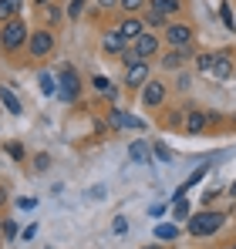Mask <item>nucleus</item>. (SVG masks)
<instances>
[{"label": "nucleus", "instance_id": "nucleus-39", "mask_svg": "<svg viewBox=\"0 0 236 249\" xmlns=\"http://www.w3.org/2000/svg\"><path fill=\"white\" fill-rule=\"evenodd\" d=\"M40 3H51V0H40Z\"/></svg>", "mask_w": 236, "mask_h": 249}, {"label": "nucleus", "instance_id": "nucleus-19", "mask_svg": "<svg viewBox=\"0 0 236 249\" xmlns=\"http://www.w3.org/2000/svg\"><path fill=\"white\" fill-rule=\"evenodd\" d=\"M156 239H162V243H172V239H179V229L176 226H156Z\"/></svg>", "mask_w": 236, "mask_h": 249}, {"label": "nucleus", "instance_id": "nucleus-30", "mask_svg": "<svg viewBox=\"0 0 236 249\" xmlns=\"http://www.w3.org/2000/svg\"><path fill=\"white\" fill-rule=\"evenodd\" d=\"M149 24H152V27H162V24H165V17L156 14V10H149Z\"/></svg>", "mask_w": 236, "mask_h": 249}, {"label": "nucleus", "instance_id": "nucleus-18", "mask_svg": "<svg viewBox=\"0 0 236 249\" xmlns=\"http://www.w3.org/2000/svg\"><path fill=\"white\" fill-rule=\"evenodd\" d=\"M91 84H95V88H98L101 94H108L112 101H115V98H118V91H115V88H112V84H108V78H105V74H95V78H91Z\"/></svg>", "mask_w": 236, "mask_h": 249}, {"label": "nucleus", "instance_id": "nucleus-28", "mask_svg": "<svg viewBox=\"0 0 236 249\" xmlns=\"http://www.w3.org/2000/svg\"><path fill=\"white\" fill-rule=\"evenodd\" d=\"M112 229H115L118 236H121V232H128V219H125V215H118L115 222H112Z\"/></svg>", "mask_w": 236, "mask_h": 249}, {"label": "nucleus", "instance_id": "nucleus-6", "mask_svg": "<svg viewBox=\"0 0 236 249\" xmlns=\"http://www.w3.org/2000/svg\"><path fill=\"white\" fill-rule=\"evenodd\" d=\"M125 84H128V88H145V84H149V61L128 64V68H125Z\"/></svg>", "mask_w": 236, "mask_h": 249}, {"label": "nucleus", "instance_id": "nucleus-4", "mask_svg": "<svg viewBox=\"0 0 236 249\" xmlns=\"http://www.w3.org/2000/svg\"><path fill=\"white\" fill-rule=\"evenodd\" d=\"M209 74H213V81H230L233 78V57H230V51H216Z\"/></svg>", "mask_w": 236, "mask_h": 249}, {"label": "nucleus", "instance_id": "nucleus-7", "mask_svg": "<svg viewBox=\"0 0 236 249\" xmlns=\"http://www.w3.org/2000/svg\"><path fill=\"white\" fill-rule=\"evenodd\" d=\"M27 44H31V54H34V57H47V54L54 51V37H51L47 31H34V34L27 37Z\"/></svg>", "mask_w": 236, "mask_h": 249}, {"label": "nucleus", "instance_id": "nucleus-25", "mask_svg": "<svg viewBox=\"0 0 236 249\" xmlns=\"http://www.w3.org/2000/svg\"><path fill=\"white\" fill-rule=\"evenodd\" d=\"M202 175H206V165L196 168V172H193V175H189V178H186L182 185H186V189H193V185H199V182H202Z\"/></svg>", "mask_w": 236, "mask_h": 249}, {"label": "nucleus", "instance_id": "nucleus-29", "mask_svg": "<svg viewBox=\"0 0 236 249\" xmlns=\"http://www.w3.org/2000/svg\"><path fill=\"white\" fill-rule=\"evenodd\" d=\"M3 236H7V239H14V236H17V222H14V219H10V222H3Z\"/></svg>", "mask_w": 236, "mask_h": 249}, {"label": "nucleus", "instance_id": "nucleus-10", "mask_svg": "<svg viewBox=\"0 0 236 249\" xmlns=\"http://www.w3.org/2000/svg\"><path fill=\"white\" fill-rule=\"evenodd\" d=\"M142 101H145V108H158L165 101V81H149L142 88Z\"/></svg>", "mask_w": 236, "mask_h": 249}, {"label": "nucleus", "instance_id": "nucleus-38", "mask_svg": "<svg viewBox=\"0 0 236 249\" xmlns=\"http://www.w3.org/2000/svg\"><path fill=\"white\" fill-rule=\"evenodd\" d=\"M145 249H162V246H145Z\"/></svg>", "mask_w": 236, "mask_h": 249}, {"label": "nucleus", "instance_id": "nucleus-20", "mask_svg": "<svg viewBox=\"0 0 236 249\" xmlns=\"http://www.w3.org/2000/svg\"><path fill=\"white\" fill-rule=\"evenodd\" d=\"M213 57H216V51H213V54H199V57H196V68L202 71V74L213 71Z\"/></svg>", "mask_w": 236, "mask_h": 249}, {"label": "nucleus", "instance_id": "nucleus-23", "mask_svg": "<svg viewBox=\"0 0 236 249\" xmlns=\"http://www.w3.org/2000/svg\"><path fill=\"white\" fill-rule=\"evenodd\" d=\"M84 3H88V0H71V3H68V17H71V20H78V17H81Z\"/></svg>", "mask_w": 236, "mask_h": 249}, {"label": "nucleus", "instance_id": "nucleus-34", "mask_svg": "<svg viewBox=\"0 0 236 249\" xmlns=\"http://www.w3.org/2000/svg\"><path fill=\"white\" fill-rule=\"evenodd\" d=\"M20 236H24V239H27V243H31V239H34V236H38V226H27V229H24V232H20Z\"/></svg>", "mask_w": 236, "mask_h": 249}, {"label": "nucleus", "instance_id": "nucleus-40", "mask_svg": "<svg viewBox=\"0 0 236 249\" xmlns=\"http://www.w3.org/2000/svg\"><path fill=\"white\" fill-rule=\"evenodd\" d=\"M233 249H236V246H233Z\"/></svg>", "mask_w": 236, "mask_h": 249}, {"label": "nucleus", "instance_id": "nucleus-22", "mask_svg": "<svg viewBox=\"0 0 236 249\" xmlns=\"http://www.w3.org/2000/svg\"><path fill=\"white\" fill-rule=\"evenodd\" d=\"M38 81H40V91H44V94H58V84L51 81V74H40Z\"/></svg>", "mask_w": 236, "mask_h": 249}, {"label": "nucleus", "instance_id": "nucleus-3", "mask_svg": "<svg viewBox=\"0 0 236 249\" xmlns=\"http://www.w3.org/2000/svg\"><path fill=\"white\" fill-rule=\"evenodd\" d=\"M78 88H81L78 71H75L71 64H64V68L58 71V98H61V101H75V98H78Z\"/></svg>", "mask_w": 236, "mask_h": 249}, {"label": "nucleus", "instance_id": "nucleus-31", "mask_svg": "<svg viewBox=\"0 0 236 249\" xmlns=\"http://www.w3.org/2000/svg\"><path fill=\"white\" fill-rule=\"evenodd\" d=\"M44 14H47V20H61V10H54L51 3H44Z\"/></svg>", "mask_w": 236, "mask_h": 249}, {"label": "nucleus", "instance_id": "nucleus-2", "mask_svg": "<svg viewBox=\"0 0 236 249\" xmlns=\"http://www.w3.org/2000/svg\"><path fill=\"white\" fill-rule=\"evenodd\" d=\"M24 44H27V24H24L20 17L3 20V27H0V47H3V51H17V47H24Z\"/></svg>", "mask_w": 236, "mask_h": 249}, {"label": "nucleus", "instance_id": "nucleus-5", "mask_svg": "<svg viewBox=\"0 0 236 249\" xmlns=\"http://www.w3.org/2000/svg\"><path fill=\"white\" fill-rule=\"evenodd\" d=\"M165 41L172 47H189L193 44V27L189 24H165Z\"/></svg>", "mask_w": 236, "mask_h": 249}, {"label": "nucleus", "instance_id": "nucleus-16", "mask_svg": "<svg viewBox=\"0 0 236 249\" xmlns=\"http://www.w3.org/2000/svg\"><path fill=\"white\" fill-rule=\"evenodd\" d=\"M149 7H152L156 14H162V17H172V14L182 7V0H149Z\"/></svg>", "mask_w": 236, "mask_h": 249}, {"label": "nucleus", "instance_id": "nucleus-21", "mask_svg": "<svg viewBox=\"0 0 236 249\" xmlns=\"http://www.w3.org/2000/svg\"><path fill=\"white\" fill-rule=\"evenodd\" d=\"M118 7H121V10H128V14H138V10L145 7V0H118Z\"/></svg>", "mask_w": 236, "mask_h": 249}, {"label": "nucleus", "instance_id": "nucleus-12", "mask_svg": "<svg viewBox=\"0 0 236 249\" xmlns=\"http://www.w3.org/2000/svg\"><path fill=\"white\" fill-rule=\"evenodd\" d=\"M128 159H132V162H138V165H149V162H152V145H149V142H142V138H138V142H132V145H128Z\"/></svg>", "mask_w": 236, "mask_h": 249}, {"label": "nucleus", "instance_id": "nucleus-8", "mask_svg": "<svg viewBox=\"0 0 236 249\" xmlns=\"http://www.w3.org/2000/svg\"><path fill=\"white\" fill-rule=\"evenodd\" d=\"M108 124H112V128H135V131H145V122H142V118L125 115L121 108H112V111H108Z\"/></svg>", "mask_w": 236, "mask_h": 249}, {"label": "nucleus", "instance_id": "nucleus-24", "mask_svg": "<svg viewBox=\"0 0 236 249\" xmlns=\"http://www.w3.org/2000/svg\"><path fill=\"white\" fill-rule=\"evenodd\" d=\"M152 155H156V159H162V162H169V159H172V152H169L162 142H156V145H152Z\"/></svg>", "mask_w": 236, "mask_h": 249}, {"label": "nucleus", "instance_id": "nucleus-27", "mask_svg": "<svg viewBox=\"0 0 236 249\" xmlns=\"http://www.w3.org/2000/svg\"><path fill=\"white\" fill-rule=\"evenodd\" d=\"M10 17H17V14H14V7H10L7 0H0V20H10Z\"/></svg>", "mask_w": 236, "mask_h": 249}, {"label": "nucleus", "instance_id": "nucleus-37", "mask_svg": "<svg viewBox=\"0 0 236 249\" xmlns=\"http://www.w3.org/2000/svg\"><path fill=\"white\" fill-rule=\"evenodd\" d=\"M230 196H236V182H233V185H230Z\"/></svg>", "mask_w": 236, "mask_h": 249}, {"label": "nucleus", "instance_id": "nucleus-11", "mask_svg": "<svg viewBox=\"0 0 236 249\" xmlns=\"http://www.w3.org/2000/svg\"><path fill=\"white\" fill-rule=\"evenodd\" d=\"M115 31H118V34H121V37H125V41H128V44H132V41H135V37H138V34H145V24H142L138 17H125V20L118 24Z\"/></svg>", "mask_w": 236, "mask_h": 249}, {"label": "nucleus", "instance_id": "nucleus-14", "mask_svg": "<svg viewBox=\"0 0 236 249\" xmlns=\"http://www.w3.org/2000/svg\"><path fill=\"white\" fill-rule=\"evenodd\" d=\"M186 57H193V51H189V47H176L169 57H162V68H165V71H172V68H179Z\"/></svg>", "mask_w": 236, "mask_h": 249}, {"label": "nucleus", "instance_id": "nucleus-36", "mask_svg": "<svg viewBox=\"0 0 236 249\" xmlns=\"http://www.w3.org/2000/svg\"><path fill=\"white\" fill-rule=\"evenodd\" d=\"M98 3H101V7H115L118 0H98Z\"/></svg>", "mask_w": 236, "mask_h": 249}, {"label": "nucleus", "instance_id": "nucleus-33", "mask_svg": "<svg viewBox=\"0 0 236 249\" xmlns=\"http://www.w3.org/2000/svg\"><path fill=\"white\" fill-rule=\"evenodd\" d=\"M47 165H51V159H47V155H38V159H34V168H38V172H44Z\"/></svg>", "mask_w": 236, "mask_h": 249}, {"label": "nucleus", "instance_id": "nucleus-17", "mask_svg": "<svg viewBox=\"0 0 236 249\" xmlns=\"http://www.w3.org/2000/svg\"><path fill=\"white\" fill-rule=\"evenodd\" d=\"M202 128H206V115H202V111H189V115H186V131H189V135H199Z\"/></svg>", "mask_w": 236, "mask_h": 249}, {"label": "nucleus", "instance_id": "nucleus-26", "mask_svg": "<svg viewBox=\"0 0 236 249\" xmlns=\"http://www.w3.org/2000/svg\"><path fill=\"white\" fill-rule=\"evenodd\" d=\"M189 215V202L186 199H176V219H186Z\"/></svg>", "mask_w": 236, "mask_h": 249}, {"label": "nucleus", "instance_id": "nucleus-1", "mask_svg": "<svg viewBox=\"0 0 236 249\" xmlns=\"http://www.w3.org/2000/svg\"><path fill=\"white\" fill-rule=\"evenodd\" d=\"M223 212H216V209H202V212H196V215H189V236H213L219 226H223Z\"/></svg>", "mask_w": 236, "mask_h": 249}, {"label": "nucleus", "instance_id": "nucleus-13", "mask_svg": "<svg viewBox=\"0 0 236 249\" xmlns=\"http://www.w3.org/2000/svg\"><path fill=\"white\" fill-rule=\"evenodd\" d=\"M105 51H108V54H121V51H128V41H125L118 31H108V34H105Z\"/></svg>", "mask_w": 236, "mask_h": 249}, {"label": "nucleus", "instance_id": "nucleus-15", "mask_svg": "<svg viewBox=\"0 0 236 249\" xmlns=\"http://www.w3.org/2000/svg\"><path fill=\"white\" fill-rule=\"evenodd\" d=\"M0 101H3V108H7L10 115H24V105L17 101V94H14L10 88H0Z\"/></svg>", "mask_w": 236, "mask_h": 249}, {"label": "nucleus", "instance_id": "nucleus-9", "mask_svg": "<svg viewBox=\"0 0 236 249\" xmlns=\"http://www.w3.org/2000/svg\"><path fill=\"white\" fill-rule=\"evenodd\" d=\"M132 51H135V57H138V61H149V57L158 51V41L145 31V34H138V37L132 41Z\"/></svg>", "mask_w": 236, "mask_h": 249}, {"label": "nucleus", "instance_id": "nucleus-32", "mask_svg": "<svg viewBox=\"0 0 236 249\" xmlns=\"http://www.w3.org/2000/svg\"><path fill=\"white\" fill-rule=\"evenodd\" d=\"M219 10H223V24H226V27H230V31H233V14H230V7H226V3H223V7H219Z\"/></svg>", "mask_w": 236, "mask_h": 249}, {"label": "nucleus", "instance_id": "nucleus-35", "mask_svg": "<svg viewBox=\"0 0 236 249\" xmlns=\"http://www.w3.org/2000/svg\"><path fill=\"white\" fill-rule=\"evenodd\" d=\"M7 3H10V7H14V14H17V10H20V7H24V0H7Z\"/></svg>", "mask_w": 236, "mask_h": 249}]
</instances>
